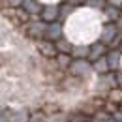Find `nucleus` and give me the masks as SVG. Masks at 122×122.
<instances>
[{"label":"nucleus","mask_w":122,"mask_h":122,"mask_svg":"<svg viewBox=\"0 0 122 122\" xmlns=\"http://www.w3.org/2000/svg\"><path fill=\"white\" fill-rule=\"evenodd\" d=\"M71 64H73V56L71 55H58L56 56V66H58V70H60L62 73L70 71Z\"/></svg>","instance_id":"f8f14e48"},{"label":"nucleus","mask_w":122,"mask_h":122,"mask_svg":"<svg viewBox=\"0 0 122 122\" xmlns=\"http://www.w3.org/2000/svg\"><path fill=\"white\" fill-rule=\"evenodd\" d=\"M117 86L122 88V70H120V71H117Z\"/></svg>","instance_id":"dca6fc26"},{"label":"nucleus","mask_w":122,"mask_h":122,"mask_svg":"<svg viewBox=\"0 0 122 122\" xmlns=\"http://www.w3.org/2000/svg\"><path fill=\"white\" fill-rule=\"evenodd\" d=\"M118 34H120V30H118V26H117V25L107 23V25L102 26V30H100V40H98V41H102L103 45L111 47V45H113V41L118 38Z\"/></svg>","instance_id":"39448f33"},{"label":"nucleus","mask_w":122,"mask_h":122,"mask_svg":"<svg viewBox=\"0 0 122 122\" xmlns=\"http://www.w3.org/2000/svg\"><path fill=\"white\" fill-rule=\"evenodd\" d=\"M66 38V26L62 23H53V25H47V32H45V40L47 41H53L56 43L58 40Z\"/></svg>","instance_id":"423d86ee"},{"label":"nucleus","mask_w":122,"mask_h":122,"mask_svg":"<svg viewBox=\"0 0 122 122\" xmlns=\"http://www.w3.org/2000/svg\"><path fill=\"white\" fill-rule=\"evenodd\" d=\"M109 47L103 45L102 41H96V43H92L90 45V56H88V62L90 64H94L96 60H100V58H103V56H107L109 55Z\"/></svg>","instance_id":"0eeeda50"},{"label":"nucleus","mask_w":122,"mask_h":122,"mask_svg":"<svg viewBox=\"0 0 122 122\" xmlns=\"http://www.w3.org/2000/svg\"><path fill=\"white\" fill-rule=\"evenodd\" d=\"M71 56H73V60H88V56H90V45H75Z\"/></svg>","instance_id":"ddd939ff"},{"label":"nucleus","mask_w":122,"mask_h":122,"mask_svg":"<svg viewBox=\"0 0 122 122\" xmlns=\"http://www.w3.org/2000/svg\"><path fill=\"white\" fill-rule=\"evenodd\" d=\"M107 62H109V68H111V73H117L122 70V51H109L107 55Z\"/></svg>","instance_id":"6e6552de"},{"label":"nucleus","mask_w":122,"mask_h":122,"mask_svg":"<svg viewBox=\"0 0 122 122\" xmlns=\"http://www.w3.org/2000/svg\"><path fill=\"white\" fill-rule=\"evenodd\" d=\"M36 51L43 56V60H55L58 56V49L53 41H47V40H41V41H36L34 43Z\"/></svg>","instance_id":"20e7f679"},{"label":"nucleus","mask_w":122,"mask_h":122,"mask_svg":"<svg viewBox=\"0 0 122 122\" xmlns=\"http://www.w3.org/2000/svg\"><path fill=\"white\" fill-rule=\"evenodd\" d=\"M45 8H43V13H41V21L47 25H53V23H60V6L62 2H43Z\"/></svg>","instance_id":"7ed1b4c3"},{"label":"nucleus","mask_w":122,"mask_h":122,"mask_svg":"<svg viewBox=\"0 0 122 122\" xmlns=\"http://www.w3.org/2000/svg\"><path fill=\"white\" fill-rule=\"evenodd\" d=\"M120 17H122V11H120V10H115V8H111V6H107L105 10L102 11V21H103V25H107V23H113V25H117Z\"/></svg>","instance_id":"1a4fd4ad"},{"label":"nucleus","mask_w":122,"mask_h":122,"mask_svg":"<svg viewBox=\"0 0 122 122\" xmlns=\"http://www.w3.org/2000/svg\"><path fill=\"white\" fill-rule=\"evenodd\" d=\"M117 26H118V30L122 32V17H120V19H118V23H117Z\"/></svg>","instance_id":"f3484780"},{"label":"nucleus","mask_w":122,"mask_h":122,"mask_svg":"<svg viewBox=\"0 0 122 122\" xmlns=\"http://www.w3.org/2000/svg\"><path fill=\"white\" fill-rule=\"evenodd\" d=\"M55 45L58 49V55H71L73 49H75V43H73L70 38H62V40H58Z\"/></svg>","instance_id":"9b49d317"},{"label":"nucleus","mask_w":122,"mask_h":122,"mask_svg":"<svg viewBox=\"0 0 122 122\" xmlns=\"http://www.w3.org/2000/svg\"><path fill=\"white\" fill-rule=\"evenodd\" d=\"M85 8H88V10H90V8H96V10H100V13H102L107 8V2H103V0H100V2H98V0H86V2H85Z\"/></svg>","instance_id":"2eb2a0df"},{"label":"nucleus","mask_w":122,"mask_h":122,"mask_svg":"<svg viewBox=\"0 0 122 122\" xmlns=\"http://www.w3.org/2000/svg\"><path fill=\"white\" fill-rule=\"evenodd\" d=\"M105 102L117 103V105L120 107L122 105V88H113V90H109L107 96H105Z\"/></svg>","instance_id":"4468645a"},{"label":"nucleus","mask_w":122,"mask_h":122,"mask_svg":"<svg viewBox=\"0 0 122 122\" xmlns=\"http://www.w3.org/2000/svg\"><path fill=\"white\" fill-rule=\"evenodd\" d=\"M21 30H23V34H25V38H28V40H32V41L36 43V41L45 40L47 23H43V21H32V23L26 25V26H23Z\"/></svg>","instance_id":"f257e3e1"},{"label":"nucleus","mask_w":122,"mask_h":122,"mask_svg":"<svg viewBox=\"0 0 122 122\" xmlns=\"http://www.w3.org/2000/svg\"><path fill=\"white\" fill-rule=\"evenodd\" d=\"M92 70H94V75L100 77V75H107V73H111V68H109V62H107V56L103 58H100V60H96L92 64Z\"/></svg>","instance_id":"9d476101"},{"label":"nucleus","mask_w":122,"mask_h":122,"mask_svg":"<svg viewBox=\"0 0 122 122\" xmlns=\"http://www.w3.org/2000/svg\"><path fill=\"white\" fill-rule=\"evenodd\" d=\"M68 73H70V77H75L79 81H88V77L94 75V70L88 60H73Z\"/></svg>","instance_id":"f03ea898"}]
</instances>
